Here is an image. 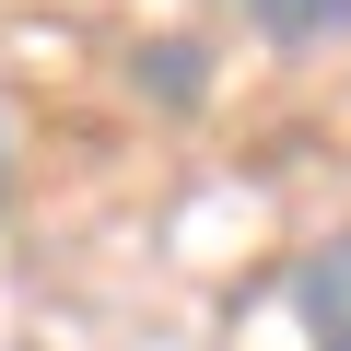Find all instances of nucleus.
I'll return each mask as SVG.
<instances>
[{
	"label": "nucleus",
	"instance_id": "3",
	"mask_svg": "<svg viewBox=\"0 0 351 351\" xmlns=\"http://www.w3.org/2000/svg\"><path fill=\"white\" fill-rule=\"evenodd\" d=\"M141 82H152L164 106H188V94H199V47H176V36H164V47H141Z\"/></svg>",
	"mask_w": 351,
	"mask_h": 351
},
{
	"label": "nucleus",
	"instance_id": "2",
	"mask_svg": "<svg viewBox=\"0 0 351 351\" xmlns=\"http://www.w3.org/2000/svg\"><path fill=\"white\" fill-rule=\"evenodd\" d=\"M246 24L269 47H339L351 36V0H246Z\"/></svg>",
	"mask_w": 351,
	"mask_h": 351
},
{
	"label": "nucleus",
	"instance_id": "1",
	"mask_svg": "<svg viewBox=\"0 0 351 351\" xmlns=\"http://www.w3.org/2000/svg\"><path fill=\"white\" fill-rule=\"evenodd\" d=\"M293 316L316 351H351V234H328L304 269H293Z\"/></svg>",
	"mask_w": 351,
	"mask_h": 351
}]
</instances>
